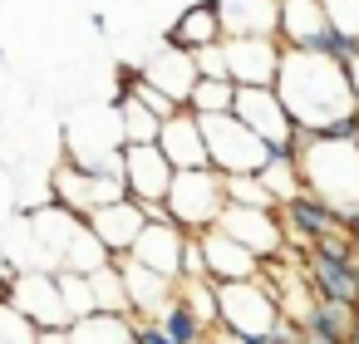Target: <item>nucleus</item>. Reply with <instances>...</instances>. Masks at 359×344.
<instances>
[{"instance_id":"1","label":"nucleus","mask_w":359,"mask_h":344,"mask_svg":"<svg viewBox=\"0 0 359 344\" xmlns=\"http://www.w3.org/2000/svg\"><path fill=\"white\" fill-rule=\"evenodd\" d=\"M271 89L300 133H330L334 123L359 118V104L349 94V74L339 64H330L325 55L280 50V69H276Z\"/></svg>"},{"instance_id":"2","label":"nucleus","mask_w":359,"mask_h":344,"mask_svg":"<svg viewBox=\"0 0 359 344\" xmlns=\"http://www.w3.org/2000/svg\"><path fill=\"white\" fill-rule=\"evenodd\" d=\"M290 153H295L305 192H315L339 216L359 207V138H320L295 128Z\"/></svg>"},{"instance_id":"3","label":"nucleus","mask_w":359,"mask_h":344,"mask_svg":"<svg viewBox=\"0 0 359 344\" xmlns=\"http://www.w3.org/2000/svg\"><path fill=\"white\" fill-rule=\"evenodd\" d=\"M197 123H202V143H207V167L217 177H256L271 163V148L231 113H212Z\"/></svg>"},{"instance_id":"4","label":"nucleus","mask_w":359,"mask_h":344,"mask_svg":"<svg viewBox=\"0 0 359 344\" xmlns=\"http://www.w3.org/2000/svg\"><path fill=\"white\" fill-rule=\"evenodd\" d=\"M163 212H168L182 231H192V236L212 231V226L222 221V212H226L222 177H217L212 167H202V172H177V177H172V187H168Z\"/></svg>"},{"instance_id":"5","label":"nucleus","mask_w":359,"mask_h":344,"mask_svg":"<svg viewBox=\"0 0 359 344\" xmlns=\"http://www.w3.org/2000/svg\"><path fill=\"white\" fill-rule=\"evenodd\" d=\"M212 290H217V334L241 339V334H271L280 324V310L261 280H231Z\"/></svg>"},{"instance_id":"6","label":"nucleus","mask_w":359,"mask_h":344,"mask_svg":"<svg viewBox=\"0 0 359 344\" xmlns=\"http://www.w3.org/2000/svg\"><path fill=\"white\" fill-rule=\"evenodd\" d=\"M172 177H177V172L168 167V158L158 153V143H148V148H123L118 182H123V197H128V202H138L148 221H153V216H168V212H163V202H168Z\"/></svg>"},{"instance_id":"7","label":"nucleus","mask_w":359,"mask_h":344,"mask_svg":"<svg viewBox=\"0 0 359 344\" xmlns=\"http://www.w3.org/2000/svg\"><path fill=\"white\" fill-rule=\"evenodd\" d=\"M222 60H226L231 89H271L280 69V45L276 35H236V40H222Z\"/></svg>"},{"instance_id":"8","label":"nucleus","mask_w":359,"mask_h":344,"mask_svg":"<svg viewBox=\"0 0 359 344\" xmlns=\"http://www.w3.org/2000/svg\"><path fill=\"white\" fill-rule=\"evenodd\" d=\"M50 187H55V207L74 212L79 221H84V216H94L99 207L123 202V182H118V177L84 172V167H74V163H60V167H55V177H50Z\"/></svg>"},{"instance_id":"9","label":"nucleus","mask_w":359,"mask_h":344,"mask_svg":"<svg viewBox=\"0 0 359 344\" xmlns=\"http://www.w3.org/2000/svg\"><path fill=\"white\" fill-rule=\"evenodd\" d=\"M231 118L246 123L271 153H290L295 123H290V113L280 109L276 89H236V99H231Z\"/></svg>"},{"instance_id":"10","label":"nucleus","mask_w":359,"mask_h":344,"mask_svg":"<svg viewBox=\"0 0 359 344\" xmlns=\"http://www.w3.org/2000/svg\"><path fill=\"white\" fill-rule=\"evenodd\" d=\"M6 300L35 324V329H69V310H65V295H60V280L50 270H30V275H15L6 285Z\"/></svg>"},{"instance_id":"11","label":"nucleus","mask_w":359,"mask_h":344,"mask_svg":"<svg viewBox=\"0 0 359 344\" xmlns=\"http://www.w3.org/2000/svg\"><path fill=\"white\" fill-rule=\"evenodd\" d=\"M182 246H187V231L172 216H153L138 231L128 261L143 266V270H153V275H163V280H182Z\"/></svg>"},{"instance_id":"12","label":"nucleus","mask_w":359,"mask_h":344,"mask_svg":"<svg viewBox=\"0 0 359 344\" xmlns=\"http://www.w3.org/2000/svg\"><path fill=\"white\" fill-rule=\"evenodd\" d=\"M217 231H226V236H231L236 246H246L256 261H271V256L285 251V231H280V221H276V207H266V212H256V207H226L222 221H217Z\"/></svg>"},{"instance_id":"13","label":"nucleus","mask_w":359,"mask_h":344,"mask_svg":"<svg viewBox=\"0 0 359 344\" xmlns=\"http://www.w3.org/2000/svg\"><path fill=\"white\" fill-rule=\"evenodd\" d=\"M325 35H330V20H325L320 0H280V6H276V45L280 50L315 55Z\"/></svg>"},{"instance_id":"14","label":"nucleus","mask_w":359,"mask_h":344,"mask_svg":"<svg viewBox=\"0 0 359 344\" xmlns=\"http://www.w3.org/2000/svg\"><path fill=\"white\" fill-rule=\"evenodd\" d=\"M276 221H280V231L305 251V246H315L325 231H334V226H339V212H334V207H325L315 192H295V197H285V202L276 207Z\"/></svg>"},{"instance_id":"15","label":"nucleus","mask_w":359,"mask_h":344,"mask_svg":"<svg viewBox=\"0 0 359 344\" xmlns=\"http://www.w3.org/2000/svg\"><path fill=\"white\" fill-rule=\"evenodd\" d=\"M84 226L94 231V241L109 251V261H123L128 251H133V241H138V231L148 226V216H143V207L138 202H114V207H99L94 216H84Z\"/></svg>"},{"instance_id":"16","label":"nucleus","mask_w":359,"mask_h":344,"mask_svg":"<svg viewBox=\"0 0 359 344\" xmlns=\"http://www.w3.org/2000/svg\"><path fill=\"white\" fill-rule=\"evenodd\" d=\"M158 153L168 158L172 172H202L207 167V143H202V123L197 113H172L163 128H158Z\"/></svg>"},{"instance_id":"17","label":"nucleus","mask_w":359,"mask_h":344,"mask_svg":"<svg viewBox=\"0 0 359 344\" xmlns=\"http://www.w3.org/2000/svg\"><path fill=\"white\" fill-rule=\"evenodd\" d=\"M202 241V261H207V280L212 285H231V280H256V270H261V261L246 251V246H236L226 231H202L197 236Z\"/></svg>"},{"instance_id":"18","label":"nucleus","mask_w":359,"mask_h":344,"mask_svg":"<svg viewBox=\"0 0 359 344\" xmlns=\"http://www.w3.org/2000/svg\"><path fill=\"white\" fill-rule=\"evenodd\" d=\"M359 261H339V256H320L305 251V285L315 300H339V305H359Z\"/></svg>"},{"instance_id":"19","label":"nucleus","mask_w":359,"mask_h":344,"mask_svg":"<svg viewBox=\"0 0 359 344\" xmlns=\"http://www.w3.org/2000/svg\"><path fill=\"white\" fill-rule=\"evenodd\" d=\"M138 79H143V84H153L158 94H168L177 109H187L192 84H197V69H192V55H182V50H172V45H163V50L138 69Z\"/></svg>"},{"instance_id":"20","label":"nucleus","mask_w":359,"mask_h":344,"mask_svg":"<svg viewBox=\"0 0 359 344\" xmlns=\"http://www.w3.org/2000/svg\"><path fill=\"white\" fill-rule=\"evenodd\" d=\"M226 30H222V11H217V0H192V6L182 11V20L168 30V45L182 50V55H197V50H212L222 45Z\"/></svg>"},{"instance_id":"21","label":"nucleus","mask_w":359,"mask_h":344,"mask_svg":"<svg viewBox=\"0 0 359 344\" xmlns=\"http://www.w3.org/2000/svg\"><path fill=\"white\" fill-rule=\"evenodd\" d=\"M114 266H118V275H123V290H128V315H133V319H153V315L172 300V290H177V280H163V275H153V270L133 266L128 256H123V261H114Z\"/></svg>"},{"instance_id":"22","label":"nucleus","mask_w":359,"mask_h":344,"mask_svg":"<svg viewBox=\"0 0 359 344\" xmlns=\"http://www.w3.org/2000/svg\"><path fill=\"white\" fill-rule=\"evenodd\" d=\"M300 329H305V334H320V339H330V344H354V339H359V305L310 300Z\"/></svg>"},{"instance_id":"23","label":"nucleus","mask_w":359,"mask_h":344,"mask_svg":"<svg viewBox=\"0 0 359 344\" xmlns=\"http://www.w3.org/2000/svg\"><path fill=\"white\" fill-rule=\"evenodd\" d=\"M276 6L280 0H217L226 40H236V35H276Z\"/></svg>"},{"instance_id":"24","label":"nucleus","mask_w":359,"mask_h":344,"mask_svg":"<svg viewBox=\"0 0 359 344\" xmlns=\"http://www.w3.org/2000/svg\"><path fill=\"white\" fill-rule=\"evenodd\" d=\"M153 324H158L172 344H207V339L217 334V329H212V324H207V319L187 305V295H182V290H172V300L153 315Z\"/></svg>"},{"instance_id":"25","label":"nucleus","mask_w":359,"mask_h":344,"mask_svg":"<svg viewBox=\"0 0 359 344\" xmlns=\"http://www.w3.org/2000/svg\"><path fill=\"white\" fill-rule=\"evenodd\" d=\"M69 344H133V315H84L69 324Z\"/></svg>"},{"instance_id":"26","label":"nucleus","mask_w":359,"mask_h":344,"mask_svg":"<svg viewBox=\"0 0 359 344\" xmlns=\"http://www.w3.org/2000/svg\"><path fill=\"white\" fill-rule=\"evenodd\" d=\"M114 118H118V133H123V148H148V143H158V118L133 99V94H123V99H114Z\"/></svg>"},{"instance_id":"27","label":"nucleus","mask_w":359,"mask_h":344,"mask_svg":"<svg viewBox=\"0 0 359 344\" xmlns=\"http://www.w3.org/2000/svg\"><path fill=\"white\" fill-rule=\"evenodd\" d=\"M89 295H94V310L99 315H128V290H123V275H118L114 261L89 275Z\"/></svg>"},{"instance_id":"28","label":"nucleus","mask_w":359,"mask_h":344,"mask_svg":"<svg viewBox=\"0 0 359 344\" xmlns=\"http://www.w3.org/2000/svg\"><path fill=\"white\" fill-rule=\"evenodd\" d=\"M231 99H236V89L226 79H197L192 84V99H187V113H197V118L231 113Z\"/></svg>"},{"instance_id":"29","label":"nucleus","mask_w":359,"mask_h":344,"mask_svg":"<svg viewBox=\"0 0 359 344\" xmlns=\"http://www.w3.org/2000/svg\"><path fill=\"white\" fill-rule=\"evenodd\" d=\"M35 339H40V329L11 300H0V344H35Z\"/></svg>"},{"instance_id":"30","label":"nucleus","mask_w":359,"mask_h":344,"mask_svg":"<svg viewBox=\"0 0 359 344\" xmlns=\"http://www.w3.org/2000/svg\"><path fill=\"white\" fill-rule=\"evenodd\" d=\"M320 6H325V20H330V30L359 45V0H320Z\"/></svg>"},{"instance_id":"31","label":"nucleus","mask_w":359,"mask_h":344,"mask_svg":"<svg viewBox=\"0 0 359 344\" xmlns=\"http://www.w3.org/2000/svg\"><path fill=\"white\" fill-rule=\"evenodd\" d=\"M192 69H197V79H226L222 45H212V50H197V55H192Z\"/></svg>"},{"instance_id":"32","label":"nucleus","mask_w":359,"mask_h":344,"mask_svg":"<svg viewBox=\"0 0 359 344\" xmlns=\"http://www.w3.org/2000/svg\"><path fill=\"white\" fill-rule=\"evenodd\" d=\"M133 344H172L153 319H133Z\"/></svg>"},{"instance_id":"33","label":"nucleus","mask_w":359,"mask_h":344,"mask_svg":"<svg viewBox=\"0 0 359 344\" xmlns=\"http://www.w3.org/2000/svg\"><path fill=\"white\" fill-rule=\"evenodd\" d=\"M339 231H344V236H349V246H354V251H359V207H354V212H344V216H339Z\"/></svg>"},{"instance_id":"34","label":"nucleus","mask_w":359,"mask_h":344,"mask_svg":"<svg viewBox=\"0 0 359 344\" xmlns=\"http://www.w3.org/2000/svg\"><path fill=\"white\" fill-rule=\"evenodd\" d=\"M344 74H349V94H354V104H359V60H354Z\"/></svg>"},{"instance_id":"35","label":"nucleus","mask_w":359,"mask_h":344,"mask_svg":"<svg viewBox=\"0 0 359 344\" xmlns=\"http://www.w3.org/2000/svg\"><path fill=\"white\" fill-rule=\"evenodd\" d=\"M295 344H330V339H320V334H305V329H300V334H295Z\"/></svg>"},{"instance_id":"36","label":"nucleus","mask_w":359,"mask_h":344,"mask_svg":"<svg viewBox=\"0 0 359 344\" xmlns=\"http://www.w3.org/2000/svg\"><path fill=\"white\" fill-rule=\"evenodd\" d=\"M354 275H359V266H354Z\"/></svg>"},{"instance_id":"37","label":"nucleus","mask_w":359,"mask_h":344,"mask_svg":"<svg viewBox=\"0 0 359 344\" xmlns=\"http://www.w3.org/2000/svg\"><path fill=\"white\" fill-rule=\"evenodd\" d=\"M354 344H359V339H354Z\"/></svg>"}]
</instances>
